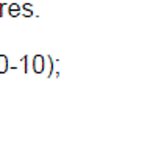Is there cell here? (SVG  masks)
Masks as SVG:
<instances>
[{"instance_id": "obj_4", "label": "cell", "mask_w": 153, "mask_h": 161, "mask_svg": "<svg viewBox=\"0 0 153 161\" xmlns=\"http://www.w3.org/2000/svg\"><path fill=\"white\" fill-rule=\"evenodd\" d=\"M30 9H31V5H24V14H25V16H31V14H33Z\"/></svg>"}, {"instance_id": "obj_2", "label": "cell", "mask_w": 153, "mask_h": 161, "mask_svg": "<svg viewBox=\"0 0 153 161\" xmlns=\"http://www.w3.org/2000/svg\"><path fill=\"white\" fill-rule=\"evenodd\" d=\"M8 70V58L5 55H0V72H6Z\"/></svg>"}, {"instance_id": "obj_3", "label": "cell", "mask_w": 153, "mask_h": 161, "mask_svg": "<svg viewBox=\"0 0 153 161\" xmlns=\"http://www.w3.org/2000/svg\"><path fill=\"white\" fill-rule=\"evenodd\" d=\"M8 8H9V14H11V16H17V14L20 13V8H19V5H16V3H11Z\"/></svg>"}, {"instance_id": "obj_1", "label": "cell", "mask_w": 153, "mask_h": 161, "mask_svg": "<svg viewBox=\"0 0 153 161\" xmlns=\"http://www.w3.org/2000/svg\"><path fill=\"white\" fill-rule=\"evenodd\" d=\"M33 67H35V72H42L44 70V56H41V55H36L35 58H33Z\"/></svg>"}]
</instances>
